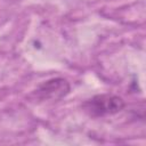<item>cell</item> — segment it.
Returning a JSON list of instances; mask_svg holds the SVG:
<instances>
[{
  "mask_svg": "<svg viewBox=\"0 0 146 146\" xmlns=\"http://www.w3.org/2000/svg\"><path fill=\"white\" fill-rule=\"evenodd\" d=\"M70 90L71 87L66 79L52 78L39 84L32 96L38 100H59L67 96Z\"/></svg>",
  "mask_w": 146,
  "mask_h": 146,
  "instance_id": "obj_2",
  "label": "cell"
},
{
  "mask_svg": "<svg viewBox=\"0 0 146 146\" xmlns=\"http://www.w3.org/2000/svg\"><path fill=\"white\" fill-rule=\"evenodd\" d=\"M125 106L122 97L113 94H100L87 99L82 104V110L92 117L114 115Z\"/></svg>",
  "mask_w": 146,
  "mask_h": 146,
  "instance_id": "obj_1",
  "label": "cell"
}]
</instances>
